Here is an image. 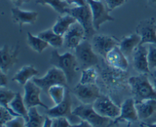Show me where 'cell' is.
I'll return each instance as SVG.
<instances>
[{
	"label": "cell",
	"instance_id": "9c48e42d",
	"mask_svg": "<svg viewBox=\"0 0 156 127\" xmlns=\"http://www.w3.org/2000/svg\"><path fill=\"white\" fill-rule=\"evenodd\" d=\"M89 5L90 9L92 12L93 24L96 30L100 28L101 25L107 21H114V18L109 14L106 4L104 0L96 1V0H86Z\"/></svg>",
	"mask_w": 156,
	"mask_h": 127
},
{
	"label": "cell",
	"instance_id": "d6a6232c",
	"mask_svg": "<svg viewBox=\"0 0 156 127\" xmlns=\"http://www.w3.org/2000/svg\"><path fill=\"white\" fill-rule=\"evenodd\" d=\"M148 63L151 73L156 70V45L149 44L148 49Z\"/></svg>",
	"mask_w": 156,
	"mask_h": 127
},
{
	"label": "cell",
	"instance_id": "d4e9b609",
	"mask_svg": "<svg viewBox=\"0 0 156 127\" xmlns=\"http://www.w3.org/2000/svg\"><path fill=\"white\" fill-rule=\"evenodd\" d=\"M37 36L54 48H59L64 44L63 37L55 33L52 28L40 32Z\"/></svg>",
	"mask_w": 156,
	"mask_h": 127
},
{
	"label": "cell",
	"instance_id": "60d3db41",
	"mask_svg": "<svg viewBox=\"0 0 156 127\" xmlns=\"http://www.w3.org/2000/svg\"><path fill=\"white\" fill-rule=\"evenodd\" d=\"M52 125H53V120H52L50 117H46V120L45 123H44V127H52Z\"/></svg>",
	"mask_w": 156,
	"mask_h": 127
},
{
	"label": "cell",
	"instance_id": "ee69618b",
	"mask_svg": "<svg viewBox=\"0 0 156 127\" xmlns=\"http://www.w3.org/2000/svg\"><path fill=\"white\" fill-rule=\"evenodd\" d=\"M153 87L155 88V90L156 91V78H153Z\"/></svg>",
	"mask_w": 156,
	"mask_h": 127
},
{
	"label": "cell",
	"instance_id": "9a60e30c",
	"mask_svg": "<svg viewBox=\"0 0 156 127\" xmlns=\"http://www.w3.org/2000/svg\"><path fill=\"white\" fill-rule=\"evenodd\" d=\"M64 45L69 50H75L85 38V31L78 21L69 27L63 36Z\"/></svg>",
	"mask_w": 156,
	"mask_h": 127
},
{
	"label": "cell",
	"instance_id": "7bdbcfd3",
	"mask_svg": "<svg viewBox=\"0 0 156 127\" xmlns=\"http://www.w3.org/2000/svg\"><path fill=\"white\" fill-rule=\"evenodd\" d=\"M149 5L153 7H156V0H148Z\"/></svg>",
	"mask_w": 156,
	"mask_h": 127
},
{
	"label": "cell",
	"instance_id": "ffe728a7",
	"mask_svg": "<svg viewBox=\"0 0 156 127\" xmlns=\"http://www.w3.org/2000/svg\"><path fill=\"white\" fill-rule=\"evenodd\" d=\"M12 20L19 26V30L21 32L23 24H33L36 22L38 17V12L34 11H24L18 7H14L11 9Z\"/></svg>",
	"mask_w": 156,
	"mask_h": 127
},
{
	"label": "cell",
	"instance_id": "ac0fdd59",
	"mask_svg": "<svg viewBox=\"0 0 156 127\" xmlns=\"http://www.w3.org/2000/svg\"><path fill=\"white\" fill-rule=\"evenodd\" d=\"M139 120L138 114L136 108V101L134 98H128L122 104L120 107V114L118 117L114 119L111 124L123 121L136 122Z\"/></svg>",
	"mask_w": 156,
	"mask_h": 127
},
{
	"label": "cell",
	"instance_id": "8d00e7d4",
	"mask_svg": "<svg viewBox=\"0 0 156 127\" xmlns=\"http://www.w3.org/2000/svg\"><path fill=\"white\" fill-rule=\"evenodd\" d=\"M70 125L71 124L68 119L65 117H59L53 119L52 127H69Z\"/></svg>",
	"mask_w": 156,
	"mask_h": 127
},
{
	"label": "cell",
	"instance_id": "8992f818",
	"mask_svg": "<svg viewBox=\"0 0 156 127\" xmlns=\"http://www.w3.org/2000/svg\"><path fill=\"white\" fill-rule=\"evenodd\" d=\"M31 80L45 93H48V90L52 86H54V85L66 86L68 83L66 76L64 74L63 72L56 67L50 69L44 77H34Z\"/></svg>",
	"mask_w": 156,
	"mask_h": 127
},
{
	"label": "cell",
	"instance_id": "5bb4252c",
	"mask_svg": "<svg viewBox=\"0 0 156 127\" xmlns=\"http://www.w3.org/2000/svg\"><path fill=\"white\" fill-rule=\"evenodd\" d=\"M24 86V101L27 109L37 106L42 107L46 110L49 109L48 107L44 104L40 98V94L42 89L39 86H37L32 80L28 81Z\"/></svg>",
	"mask_w": 156,
	"mask_h": 127
},
{
	"label": "cell",
	"instance_id": "484cf974",
	"mask_svg": "<svg viewBox=\"0 0 156 127\" xmlns=\"http://www.w3.org/2000/svg\"><path fill=\"white\" fill-rule=\"evenodd\" d=\"M9 107L15 114L24 117L26 121L28 120V109L24 104V97H22L21 93H16L15 98L9 104Z\"/></svg>",
	"mask_w": 156,
	"mask_h": 127
},
{
	"label": "cell",
	"instance_id": "1f68e13d",
	"mask_svg": "<svg viewBox=\"0 0 156 127\" xmlns=\"http://www.w3.org/2000/svg\"><path fill=\"white\" fill-rule=\"evenodd\" d=\"M66 88L63 85H54L48 90V94L55 104H59L63 101L66 95Z\"/></svg>",
	"mask_w": 156,
	"mask_h": 127
},
{
	"label": "cell",
	"instance_id": "4316f807",
	"mask_svg": "<svg viewBox=\"0 0 156 127\" xmlns=\"http://www.w3.org/2000/svg\"><path fill=\"white\" fill-rule=\"evenodd\" d=\"M47 116H42L38 113L36 107L28 109V120L26 121L27 127H44Z\"/></svg>",
	"mask_w": 156,
	"mask_h": 127
},
{
	"label": "cell",
	"instance_id": "836d02e7",
	"mask_svg": "<svg viewBox=\"0 0 156 127\" xmlns=\"http://www.w3.org/2000/svg\"><path fill=\"white\" fill-rule=\"evenodd\" d=\"M6 127H27L26 120L23 117H16L5 124Z\"/></svg>",
	"mask_w": 156,
	"mask_h": 127
},
{
	"label": "cell",
	"instance_id": "ba28073f",
	"mask_svg": "<svg viewBox=\"0 0 156 127\" xmlns=\"http://www.w3.org/2000/svg\"><path fill=\"white\" fill-rule=\"evenodd\" d=\"M75 56L82 69L93 67L98 63V58L94 52L93 46L87 40L82 41L76 49Z\"/></svg>",
	"mask_w": 156,
	"mask_h": 127
},
{
	"label": "cell",
	"instance_id": "7a4b0ae2",
	"mask_svg": "<svg viewBox=\"0 0 156 127\" xmlns=\"http://www.w3.org/2000/svg\"><path fill=\"white\" fill-rule=\"evenodd\" d=\"M128 83L136 103L149 99L156 100V91L149 82L147 74L129 77Z\"/></svg>",
	"mask_w": 156,
	"mask_h": 127
},
{
	"label": "cell",
	"instance_id": "e0dca14e",
	"mask_svg": "<svg viewBox=\"0 0 156 127\" xmlns=\"http://www.w3.org/2000/svg\"><path fill=\"white\" fill-rule=\"evenodd\" d=\"M133 69L140 74L151 73L148 63V49L145 45L137 47L133 54Z\"/></svg>",
	"mask_w": 156,
	"mask_h": 127
},
{
	"label": "cell",
	"instance_id": "83f0119b",
	"mask_svg": "<svg viewBox=\"0 0 156 127\" xmlns=\"http://www.w3.org/2000/svg\"><path fill=\"white\" fill-rule=\"evenodd\" d=\"M27 44H28V46L32 50H34L37 53H41L45 49L48 47L49 44L45 41L41 39L40 37L34 36V35H33L30 32H27Z\"/></svg>",
	"mask_w": 156,
	"mask_h": 127
},
{
	"label": "cell",
	"instance_id": "44dd1931",
	"mask_svg": "<svg viewBox=\"0 0 156 127\" xmlns=\"http://www.w3.org/2000/svg\"><path fill=\"white\" fill-rule=\"evenodd\" d=\"M136 108L139 120L146 121L156 116V100L149 99L136 103Z\"/></svg>",
	"mask_w": 156,
	"mask_h": 127
},
{
	"label": "cell",
	"instance_id": "ab89813d",
	"mask_svg": "<svg viewBox=\"0 0 156 127\" xmlns=\"http://www.w3.org/2000/svg\"><path fill=\"white\" fill-rule=\"evenodd\" d=\"M12 3L15 5V7H18L22 5L24 3H27L28 2H30V0H10Z\"/></svg>",
	"mask_w": 156,
	"mask_h": 127
},
{
	"label": "cell",
	"instance_id": "2e32d148",
	"mask_svg": "<svg viewBox=\"0 0 156 127\" xmlns=\"http://www.w3.org/2000/svg\"><path fill=\"white\" fill-rule=\"evenodd\" d=\"M20 51V45L10 46L5 44L0 50L1 57V71L7 74L12 67L18 62V54Z\"/></svg>",
	"mask_w": 156,
	"mask_h": 127
},
{
	"label": "cell",
	"instance_id": "d6986e66",
	"mask_svg": "<svg viewBox=\"0 0 156 127\" xmlns=\"http://www.w3.org/2000/svg\"><path fill=\"white\" fill-rule=\"evenodd\" d=\"M107 64L111 67L117 69L127 71L129 67V62L127 57L123 54L119 46L114 47L109 52L105 59Z\"/></svg>",
	"mask_w": 156,
	"mask_h": 127
},
{
	"label": "cell",
	"instance_id": "f6af8a7d",
	"mask_svg": "<svg viewBox=\"0 0 156 127\" xmlns=\"http://www.w3.org/2000/svg\"><path fill=\"white\" fill-rule=\"evenodd\" d=\"M152 77H153V78H156V70H155L154 72H152Z\"/></svg>",
	"mask_w": 156,
	"mask_h": 127
},
{
	"label": "cell",
	"instance_id": "5b68a950",
	"mask_svg": "<svg viewBox=\"0 0 156 127\" xmlns=\"http://www.w3.org/2000/svg\"><path fill=\"white\" fill-rule=\"evenodd\" d=\"M72 110V99L70 93L69 91H66V95L63 101L59 104L55 105L52 108H49L46 111L47 117L50 118H59V117H65L68 119L70 123L77 124L82 121L80 118L75 115Z\"/></svg>",
	"mask_w": 156,
	"mask_h": 127
},
{
	"label": "cell",
	"instance_id": "4dcf8cb0",
	"mask_svg": "<svg viewBox=\"0 0 156 127\" xmlns=\"http://www.w3.org/2000/svg\"><path fill=\"white\" fill-rule=\"evenodd\" d=\"M98 77V73L94 68L90 67V68L84 69L82 71V76L79 83L83 85L96 84Z\"/></svg>",
	"mask_w": 156,
	"mask_h": 127
},
{
	"label": "cell",
	"instance_id": "3957f363",
	"mask_svg": "<svg viewBox=\"0 0 156 127\" xmlns=\"http://www.w3.org/2000/svg\"><path fill=\"white\" fill-rule=\"evenodd\" d=\"M101 79L107 88L113 91H123L129 86L128 73L126 71L117 69L107 64L106 66L101 70Z\"/></svg>",
	"mask_w": 156,
	"mask_h": 127
},
{
	"label": "cell",
	"instance_id": "4fadbf2b",
	"mask_svg": "<svg viewBox=\"0 0 156 127\" xmlns=\"http://www.w3.org/2000/svg\"><path fill=\"white\" fill-rule=\"evenodd\" d=\"M119 44L120 41L118 40L109 35L95 34L92 37L93 48L105 59L109 52L119 46Z\"/></svg>",
	"mask_w": 156,
	"mask_h": 127
},
{
	"label": "cell",
	"instance_id": "f35d334b",
	"mask_svg": "<svg viewBox=\"0 0 156 127\" xmlns=\"http://www.w3.org/2000/svg\"><path fill=\"white\" fill-rule=\"evenodd\" d=\"M69 127H93V126L87 121L82 120L80 123H77V124H71L69 126Z\"/></svg>",
	"mask_w": 156,
	"mask_h": 127
},
{
	"label": "cell",
	"instance_id": "277c9868",
	"mask_svg": "<svg viewBox=\"0 0 156 127\" xmlns=\"http://www.w3.org/2000/svg\"><path fill=\"white\" fill-rule=\"evenodd\" d=\"M66 14H69L74 17L76 21L83 27L85 31L86 40L90 39L95 35L96 30L93 24L92 12L88 2L82 6L68 8Z\"/></svg>",
	"mask_w": 156,
	"mask_h": 127
},
{
	"label": "cell",
	"instance_id": "8fae6325",
	"mask_svg": "<svg viewBox=\"0 0 156 127\" xmlns=\"http://www.w3.org/2000/svg\"><path fill=\"white\" fill-rule=\"evenodd\" d=\"M136 33L141 37L142 45H156V21L155 18L143 20L136 27Z\"/></svg>",
	"mask_w": 156,
	"mask_h": 127
},
{
	"label": "cell",
	"instance_id": "7402d4cb",
	"mask_svg": "<svg viewBox=\"0 0 156 127\" xmlns=\"http://www.w3.org/2000/svg\"><path fill=\"white\" fill-rule=\"evenodd\" d=\"M141 43V37L136 34H132L129 36L123 37L120 41L119 47L126 57H129L133 54L134 51Z\"/></svg>",
	"mask_w": 156,
	"mask_h": 127
},
{
	"label": "cell",
	"instance_id": "f546056e",
	"mask_svg": "<svg viewBox=\"0 0 156 127\" xmlns=\"http://www.w3.org/2000/svg\"><path fill=\"white\" fill-rule=\"evenodd\" d=\"M36 3L42 5H49L60 15H64L66 13V9L69 6V5L65 0H37Z\"/></svg>",
	"mask_w": 156,
	"mask_h": 127
},
{
	"label": "cell",
	"instance_id": "bcb514c9",
	"mask_svg": "<svg viewBox=\"0 0 156 127\" xmlns=\"http://www.w3.org/2000/svg\"><path fill=\"white\" fill-rule=\"evenodd\" d=\"M1 127H6V126H5V125H3V126H1Z\"/></svg>",
	"mask_w": 156,
	"mask_h": 127
},
{
	"label": "cell",
	"instance_id": "f1b7e54d",
	"mask_svg": "<svg viewBox=\"0 0 156 127\" xmlns=\"http://www.w3.org/2000/svg\"><path fill=\"white\" fill-rule=\"evenodd\" d=\"M16 93L14 91H11V90L8 89L6 88H0V104L1 106L4 107L5 108L9 111L11 114L14 116V117H19L17 114H15L13 111L9 107V104L11 103L12 100L15 98Z\"/></svg>",
	"mask_w": 156,
	"mask_h": 127
},
{
	"label": "cell",
	"instance_id": "c3c4849f",
	"mask_svg": "<svg viewBox=\"0 0 156 127\" xmlns=\"http://www.w3.org/2000/svg\"><path fill=\"white\" fill-rule=\"evenodd\" d=\"M126 1H127V0H126Z\"/></svg>",
	"mask_w": 156,
	"mask_h": 127
},
{
	"label": "cell",
	"instance_id": "7dc6e473",
	"mask_svg": "<svg viewBox=\"0 0 156 127\" xmlns=\"http://www.w3.org/2000/svg\"><path fill=\"white\" fill-rule=\"evenodd\" d=\"M96 1H100V0H96Z\"/></svg>",
	"mask_w": 156,
	"mask_h": 127
},
{
	"label": "cell",
	"instance_id": "52a82bcc",
	"mask_svg": "<svg viewBox=\"0 0 156 127\" xmlns=\"http://www.w3.org/2000/svg\"><path fill=\"white\" fill-rule=\"evenodd\" d=\"M73 114L82 120L89 123L93 127H105L111 122V119L98 114L92 104H81L73 111Z\"/></svg>",
	"mask_w": 156,
	"mask_h": 127
},
{
	"label": "cell",
	"instance_id": "cb8c5ba5",
	"mask_svg": "<svg viewBox=\"0 0 156 127\" xmlns=\"http://www.w3.org/2000/svg\"><path fill=\"white\" fill-rule=\"evenodd\" d=\"M76 19L69 14H64L58 17L52 29L57 34L63 37L69 30V27L76 22Z\"/></svg>",
	"mask_w": 156,
	"mask_h": 127
},
{
	"label": "cell",
	"instance_id": "e575fe53",
	"mask_svg": "<svg viewBox=\"0 0 156 127\" xmlns=\"http://www.w3.org/2000/svg\"><path fill=\"white\" fill-rule=\"evenodd\" d=\"M15 117H14L11 112L9 111H8L6 108H5L4 107L1 106L0 107V118H1V126L5 124L7 122L10 121L11 120H12L13 118H15Z\"/></svg>",
	"mask_w": 156,
	"mask_h": 127
},
{
	"label": "cell",
	"instance_id": "6da1fadb",
	"mask_svg": "<svg viewBox=\"0 0 156 127\" xmlns=\"http://www.w3.org/2000/svg\"><path fill=\"white\" fill-rule=\"evenodd\" d=\"M50 64L53 67L62 70L66 75L67 82L71 84L76 76L79 63L75 55L69 52L60 54L56 50L52 51L50 59Z\"/></svg>",
	"mask_w": 156,
	"mask_h": 127
},
{
	"label": "cell",
	"instance_id": "7c38bea8",
	"mask_svg": "<svg viewBox=\"0 0 156 127\" xmlns=\"http://www.w3.org/2000/svg\"><path fill=\"white\" fill-rule=\"evenodd\" d=\"M73 94L83 104H93L101 96L100 90L96 84L83 85L79 82L73 88Z\"/></svg>",
	"mask_w": 156,
	"mask_h": 127
},
{
	"label": "cell",
	"instance_id": "b9f144b4",
	"mask_svg": "<svg viewBox=\"0 0 156 127\" xmlns=\"http://www.w3.org/2000/svg\"><path fill=\"white\" fill-rule=\"evenodd\" d=\"M141 126H145V127H156V123H146V122H143L141 124Z\"/></svg>",
	"mask_w": 156,
	"mask_h": 127
},
{
	"label": "cell",
	"instance_id": "74e56055",
	"mask_svg": "<svg viewBox=\"0 0 156 127\" xmlns=\"http://www.w3.org/2000/svg\"><path fill=\"white\" fill-rule=\"evenodd\" d=\"M8 84V76L6 73L1 71L0 72V87L1 88H6Z\"/></svg>",
	"mask_w": 156,
	"mask_h": 127
},
{
	"label": "cell",
	"instance_id": "603a6c76",
	"mask_svg": "<svg viewBox=\"0 0 156 127\" xmlns=\"http://www.w3.org/2000/svg\"><path fill=\"white\" fill-rule=\"evenodd\" d=\"M38 74L39 71L33 65H24L15 73L12 80L18 82L21 85H24L28 81L36 77Z\"/></svg>",
	"mask_w": 156,
	"mask_h": 127
},
{
	"label": "cell",
	"instance_id": "d590c367",
	"mask_svg": "<svg viewBox=\"0 0 156 127\" xmlns=\"http://www.w3.org/2000/svg\"><path fill=\"white\" fill-rule=\"evenodd\" d=\"M104 1L110 12L115 9L116 8L122 5L126 2V0H104Z\"/></svg>",
	"mask_w": 156,
	"mask_h": 127
},
{
	"label": "cell",
	"instance_id": "30bf717a",
	"mask_svg": "<svg viewBox=\"0 0 156 127\" xmlns=\"http://www.w3.org/2000/svg\"><path fill=\"white\" fill-rule=\"evenodd\" d=\"M92 105L98 114L111 120H114L120 114V108L108 96L101 95Z\"/></svg>",
	"mask_w": 156,
	"mask_h": 127
}]
</instances>
